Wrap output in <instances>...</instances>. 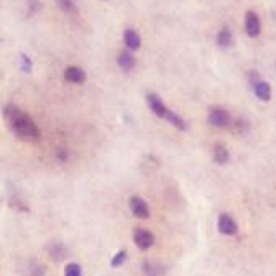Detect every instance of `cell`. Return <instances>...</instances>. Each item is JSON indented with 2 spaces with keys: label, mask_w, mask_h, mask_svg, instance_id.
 I'll return each mask as SVG.
<instances>
[{
  "label": "cell",
  "mask_w": 276,
  "mask_h": 276,
  "mask_svg": "<svg viewBox=\"0 0 276 276\" xmlns=\"http://www.w3.org/2000/svg\"><path fill=\"white\" fill-rule=\"evenodd\" d=\"M133 242H135V245L140 250H143V252L150 250L155 245V235L148 229L138 227V229L133 230Z\"/></svg>",
  "instance_id": "3957f363"
},
{
  "label": "cell",
  "mask_w": 276,
  "mask_h": 276,
  "mask_svg": "<svg viewBox=\"0 0 276 276\" xmlns=\"http://www.w3.org/2000/svg\"><path fill=\"white\" fill-rule=\"evenodd\" d=\"M65 276H82V268L79 263H68L65 268Z\"/></svg>",
  "instance_id": "e0dca14e"
},
{
  "label": "cell",
  "mask_w": 276,
  "mask_h": 276,
  "mask_svg": "<svg viewBox=\"0 0 276 276\" xmlns=\"http://www.w3.org/2000/svg\"><path fill=\"white\" fill-rule=\"evenodd\" d=\"M20 61H22V69L25 71V73H30V69H32V59L28 58V56L23 53V54H20Z\"/></svg>",
  "instance_id": "d6986e66"
},
{
  "label": "cell",
  "mask_w": 276,
  "mask_h": 276,
  "mask_svg": "<svg viewBox=\"0 0 276 276\" xmlns=\"http://www.w3.org/2000/svg\"><path fill=\"white\" fill-rule=\"evenodd\" d=\"M65 79L73 84H82L87 79V76L84 73V69L77 68V66H69L65 69Z\"/></svg>",
  "instance_id": "ba28073f"
},
{
  "label": "cell",
  "mask_w": 276,
  "mask_h": 276,
  "mask_svg": "<svg viewBox=\"0 0 276 276\" xmlns=\"http://www.w3.org/2000/svg\"><path fill=\"white\" fill-rule=\"evenodd\" d=\"M230 43H232V32H230V28L224 26L222 30L217 33V45L222 48H227V46H230Z\"/></svg>",
  "instance_id": "5bb4252c"
},
{
  "label": "cell",
  "mask_w": 276,
  "mask_h": 276,
  "mask_svg": "<svg viewBox=\"0 0 276 276\" xmlns=\"http://www.w3.org/2000/svg\"><path fill=\"white\" fill-rule=\"evenodd\" d=\"M209 124L212 127H216V129H227V127L232 124V118L227 110L217 107L209 112Z\"/></svg>",
  "instance_id": "277c9868"
},
{
  "label": "cell",
  "mask_w": 276,
  "mask_h": 276,
  "mask_svg": "<svg viewBox=\"0 0 276 276\" xmlns=\"http://www.w3.org/2000/svg\"><path fill=\"white\" fill-rule=\"evenodd\" d=\"M129 207L132 214L138 219H148L150 217V207H148L146 201L140 196H132L129 199Z\"/></svg>",
  "instance_id": "5b68a950"
},
{
  "label": "cell",
  "mask_w": 276,
  "mask_h": 276,
  "mask_svg": "<svg viewBox=\"0 0 276 276\" xmlns=\"http://www.w3.org/2000/svg\"><path fill=\"white\" fill-rule=\"evenodd\" d=\"M146 102H148V105H150L151 112H153V114L157 115V117L168 120V122L171 124V125H174L176 129L186 130V122H184V118L179 117L178 114H176V112L169 110L166 105H165V102H163L161 99H160L158 94H148V96H146Z\"/></svg>",
  "instance_id": "7a4b0ae2"
},
{
  "label": "cell",
  "mask_w": 276,
  "mask_h": 276,
  "mask_svg": "<svg viewBox=\"0 0 276 276\" xmlns=\"http://www.w3.org/2000/svg\"><path fill=\"white\" fill-rule=\"evenodd\" d=\"M4 118L7 127L13 132V135L25 141H38L41 138V132L37 122L15 105H7L4 110Z\"/></svg>",
  "instance_id": "6da1fadb"
},
{
  "label": "cell",
  "mask_w": 276,
  "mask_h": 276,
  "mask_svg": "<svg viewBox=\"0 0 276 276\" xmlns=\"http://www.w3.org/2000/svg\"><path fill=\"white\" fill-rule=\"evenodd\" d=\"M245 32L249 37L255 38L258 37L260 32H261V22H260V17L257 15L255 12L249 10L245 15Z\"/></svg>",
  "instance_id": "52a82bcc"
},
{
  "label": "cell",
  "mask_w": 276,
  "mask_h": 276,
  "mask_svg": "<svg viewBox=\"0 0 276 276\" xmlns=\"http://www.w3.org/2000/svg\"><path fill=\"white\" fill-rule=\"evenodd\" d=\"M58 5L61 7V10H65L66 13H77L74 0H58Z\"/></svg>",
  "instance_id": "ac0fdd59"
},
{
  "label": "cell",
  "mask_w": 276,
  "mask_h": 276,
  "mask_svg": "<svg viewBox=\"0 0 276 276\" xmlns=\"http://www.w3.org/2000/svg\"><path fill=\"white\" fill-rule=\"evenodd\" d=\"M217 229L222 235H237L238 232V225L233 221V217L229 214H221L217 221Z\"/></svg>",
  "instance_id": "8992f818"
},
{
  "label": "cell",
  "mask_w": 276,
  "mask_h": 276,
  "mask_svg": "<svg viewBox=\"0 0 276 276\" xmlns=\"http://www.w3.org/2000/svg\"><path fill=\"white\" fill-rule=\"evenodd\" d=\"M49 255L53 257V260H63V258H66L68 250L65 249L63 243H54L51 249H49Z\"/></svg>",
  "instance_id": "9a60e30c"
},
{
  "label": "cell",
  "mask_w": 276,
  "mask_h": 276,
  "mask_svg": "<svg viewBox=\"0 0 276 276\" xmlns=\"http://www.w3.org/2000/svg\"><path fill=\"white\" fill-rule=\"evenodd\" d=\"M253 92H255V96H257L260 101H263V102H268L271 99V87H270V84L265 82V81H257L253 84Z\"/></svg>",
  "instance_id": "9c48e42d"
},
{
  "label": "cell",
  "mask_w": 276,
  "mask_h": 276,
  "mask_svg": "<svg viewBox=\"0 0 276 276\" xmlns=\"http://www.w3.org/2000/svg\"><path fill=\"white\" fill-rule=\"evenodd\" d=\"M143 271L146 276H163L165 274V268L161 265L155 263V261H145L143 263Z\"/></svg>",
  "instance_id": "4fadbf2b"
},
{
  "label": "cell",
  "mask_w": 276,
  "mask_h": 276,
  "mask_svg": "<svg viewBox=\"0 0 276 276\" xmlns=\"http://www.w3.org/2000/svg\"><path fill=\"white\" fill-rule=\"evenodd\" d=\"M212 155H214V161L217 163V165H227L229 163V158H230L229 150L221 143L214 146V153Z\"/></svg>",
  "instance_id": "7c38bea8"
},
{
  "label": "cell",
  "mask_w": 276,
  "mask_h": 276,
  "mask_svg": "<svg viewBox=\"0 0 276 276\" xmlns=\"http://www.w3.org/2000/svg\"><path fill=\"white\" fill-rule=\"evenodd\" d=\"M32 276H45V270L41 265H33L32 268Z\"/></svg>",
  "instance_id": "44dd1931"
},
{
  "label": "cell",
  "mask_w": 276,
  "mask_h": 276,
  "mask_svg": "<svg viewBox=\"0 0 276 276\" xmlns=\"http://www.w3.org/2000/svg\"><path fill=\"white\" fill-rule=\"evenodd\" d=\"M124 41H125V46L129 48V49H138L140 46H141V38H140V35H138V32H135V30H125V33H124Z\"/></svg>",
  "instance_id": "30bf717a"
},
{
  "label": "cell",
  "mask_w": 276,
  "mask_h": 276,
  "mask_svg": "<svg viewBox=\"0 0 276 276\" xmlns=\"http://www.w3.org/2000/svg\"><path fill=\"white\" fill-rule=\"evenodd\" d=\"M56 158H58L61 163H65V161H68V158H69V151L65 150V148H61V150H58V153H56Z\"/></svg>",
  "instance_id": "ffe728a7"
},
{
  "label": "cell",
  "mask_w": 276,
  "mask_h": 276,
  "mask_svg": "<svg viewBox=\"0 0 276 276\" xmlns=\"http://www.w3.org/2000/svg\"><path fill=\"white\" fill-rule=\"evenodd\" d=\"M118 66L122 68L124 71H132L133 68H135L137 65V59H135V56H133L130 51H122L118 54Z\"/></svg>",
  "instance_id": "8fae6325"
},
{
  "label": "cell",
  "mask_w": 276,
  "mask_h": 276,
  "mask_svg": "<svg viewBox=\"0 0 276 276\" xmlns=\"http://www.w3.org/2000/svg\"><path fill=\"white\" fill-rule=\"evenodd\" d=\"M125 260H127V252L125 250H120L115 253V257H112L110 260V266L112 268H118V266H122L125 263Z\"/></svg>",
  "instance_id": "2e32d148"
}]
</instances>
